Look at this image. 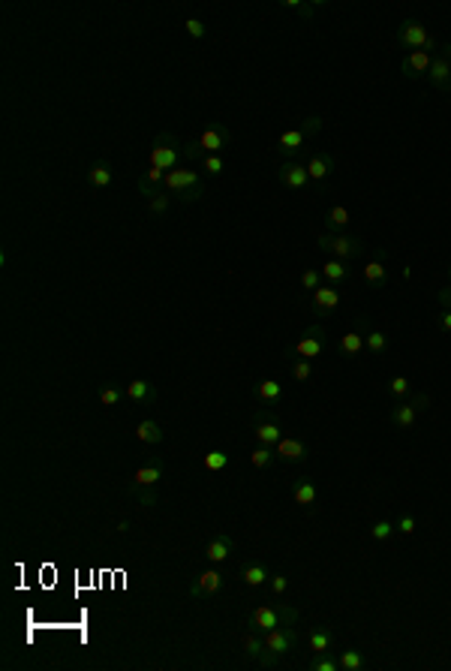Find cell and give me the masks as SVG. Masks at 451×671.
I'll return each mask as SVG.
<instances>
[{
    "label": "cell",
    "mask_w": 451,
    "mask_h": 671,
    "mask_svg": "<svg viewBox=\"0 0 451 671\" xmlns=\"http://www.w3.org/2000/svg\"><path fill=\"white\" fill-rule=\"evenodd\" d=\"M277 178H280V184L289 190H304L310 181V172H307V166H301V163H283Z\"/></svg>",
    "instance_id": "cell-18"
},
{
    "label": "cell",
    "mask_w": 451,
    "mask_h": 671,
    "mask_svg": "<svg viewBox=\"0 0 451 671\" xmlns=\"http://www.w3.org/2000/svg\"><path fill=\"white\" fill-rule=\"evenodd\" d=\"M388 419H391V424H394V428H400V431H409V428H415V421H419V410H415V404H412V400H397V404L391 407Z\"/></svg>",
    "instance_id": "cell-19"
},
{
    "label": "cell",
    "mask_w": 451,
    "mask_h": 671,
    "mask_svg": "<svg viewBox=\"0 0 451 671\" xmlns=\"http://www.w3.org/2000/svg\"><path fill=\"white\" fill-rule=\"evenodd\" d=\"M187 33H190V37H193V39H202V37H205V25H202V21L199 18H187Z\"/></svg>",
    "instance_id": "cell-48"
},
{
    "label": "cell",
    "mask_w": 451,
    "mask_h": 671,
    "mask_svg": "<svg viewBox=\"0 0 451 671\" xmlns=\"http://www.w3.org/2000/svg\"><path fill=\"white\" fill-rule=\"evenodd\" d=\"M298 641H301V635H298V629H292V626H277V629L265 632V647H268V653H274V656H286Z\"/></svg>",
    "instance_id": "cell-12"
},
{
    "label": "cell",
    "mask_w": 451,
    "mask_h": 671,
    "mask_svg": "<svg viewBox=\"0 0 451 671\" xmlns=\"http://www.w3.org/2000/svg\"><path fill=\"white\" fill-rule=\"evenodd\" d=\"M307 172H310V181H325L331 172H334V156L328 151H316L310 156V163H307Z\"/></svg>",
    "instance_id": "cell-22"
},
{
    "label": "cell",
    "mask_w": 451,
    "mask_h": 671,
    "mask_svg": "<svg viewBox=\"0 0 451 671\" xmlns=\"http://www.w3.org/2000/svg\"><path fill=\"white\" fill-rule=\"evenodd\" d=\"M316 244H319L322 253H328L331 259H340V262H352L364 253V241H361L358 235H349V232H340V235L322 232L319 238H316Z\"/></svg>",
    "instance_id": "cell-2"
},
{
    "label": "cell",
    "mask_w": 451,
    "mask_h": 671,
    "mask_svg": "<svg viewBox=\"0 0 451 671\" xmlns=\"http://www.w3.org/2000/svg\"><path fill=\"white\" fill-rule=\"evenodd\" d=\"M307 644H310L313 653H328L331 644H334V635H331V629H325V626H316V629H310V635H307Z\"/></svg>",
    "instance_id": "cell-30"
},
{
    "label": "cell",
    "mask_w": 451,
    "mask_h": 671,
    "mask_svg": "<svg viewBox=\"0 0 451 671\" xmlns=\"http://www.w3.org/2000/svg\"><path fill=\"white\" fill-rule=\"evenodd\" d=\"M166 208H168V196H166V193H160V196L151 199V211H154V214H163Z\"/></svg>",
    "instance_id": "cell-49"
},
{
    "label": "cell",
    "mask_w": 451,
    "mask_h": 671,
    "mask_svg": "<svg viewBox=\"0 0 451 671\" xmlns=\"http://www.w3.org/2000/svg\"><path fill=\"white\" fill-rule=\"evenodd\" d=\"M127 398L139 407H151V404H156V386H151L148 379H132L127 386Z\"/></svg>",
    "instance_id": "cell-20"
},
{
    "label": "cell",
    "mask_w": 451,
    "mask_h": 671,
    "mask_svg": "<svg viewBox=\"0 0 451 671\" xmlns=\"http://www.w3.org/2000/svg\"><path fill=\"white\" fill-rule=\"evenodd\" d=\"M250 424H253V433H256L259 445H271V449H274V445L283 440V424L277 421V416L271 410H259L250 419Z\"/></svg>",
    "instance_id": "cell-7"
},
{
    "label": "cell",
    "mask_w": 451,
    "mask_h": 671,
    "mask_svg": "<svg viewBox=\"0 0 451 671\" xmlns=\"http://www.w3.org/2000/svg\"><path fill=\"white\" fill-rule=\"evenodd\" d=\"M199 148L205 151V154H220L226 148H235V139H232V133L226 130V124H220V121H211V124L199 133Z\"/></svg>",
    "instance_id": "cell-9"
},
{
    "label": "cell",
    "mask_w": 451,
    "mask_h": 671,
    "mask_svg": "<svg viewBox=\"0 0 451 671\" xmlns=\"http://www.w3.org/2000/svg\"><path fill=\"white\" fill-rule=\"evenodd\" d=\"M325 346H328V331H325L322 326H307L301 334V340L295 343V355L298 359H319V355L325 352Z\"/></svg>",
    "instance_id": "cell-11"
},
{
    "label": "cell",
    "mask_w": 451,
    "mask_h": 671,
    "mask_svg": "<svg viewBox=\"0 0 451 671\" xmlns=\"http://www.w3.org/2000/svg\"><path fill=\"white\" fill-rule=\"evenodd\" d=\"M130 494L139 500V506H144V509L156 506V500H160V497H156V488H144V485H135V482L130 485Z\"/></svg>",
    "instance_id": "cell-36"
},
{
    "label": "cell",
    "mask_w": 451,
    "mask_h": 671,
    "mask_svg": "<svg viewBox=\"0 0 451 671\" xmlns=\"http://www.w3.org/2000/svg\"><path fill=\"white\" fill-rule=\"evenodd\" d=\"M295 620H298V611L289 605H259L250 617H247L244 629L271 632V629H277V626H292Z\"/></svg>",
    "instance_id": "cell-3"
},
{
    "label": "cell",
    "mask_w": 451,
    "mask_h": 671,
    "mask_svg": "<svg viewBox=\"0 0 451 671\" xmlns=\"http://www.w3.org/2000/svg\"><path fill=\"white\" fill-rule=\"evenodd\" d=\"M340 289L331 286V283H322L319 289H313L310 293V307L313 313H319V316H328V313H334L337 307H340Z\"/></svg>",
    "instance_id": "cell-13"
},
{
    "label": "cell",
    "mask_w": 451,
    "mask_h": 671,
    "mask_svg": "<svg viewBox=\"0 0 451 671\" xmlns=\"http://www.w3.org/2000/svg\"><path fill=\"white\" fill-rule=\"evenodd\" d=\"M388 391H391L394 400H403L406 395H409V379H406V376H391L388 379Z\"/></svg>",
    "instance_id": "cell-41"
},
{
    "label": "cell",
    "mask_w": 451,
    "mask_h": 671,
    "mask_svg": "<svg viewBox=\"0 0 451 671\" xmlns=\"http://www.w3.org/2000/svg\"><path fill=\"white\" fill-rule=\"evenodd\" d=\"M135 437H139L142 443H148V445H160L163 443V428L154 419H142L139 424H135Z\"/></svg>",
    "instance_id": "cell-28"
},
{
    "label": "cell",
    "mask_w": 451,
    "mask_h": 671,
    "mask_svg": "<svg viewBox=\"0 0 451 671\" xmlns=\"http://www.w3.org/2000/svg\"><path fill=\"white\" fill-rule=\"evenodd\" d=\"M220 587H223V572H220V569H208V572H202L199 578H193L190 596H193V599L214 596V593H220Z\"/></svg>",
    "instance_id": "cell-16"
},
{
    "label": "cell",
    "mask_w": 451,
    "mask_h": 671,
    "mask_svg": "<svg viewBox=\"0 0 451 671\" xmlns=\"http://www.w3.org/2000/svg\"><path fill=\"white\" fill-rule=\"evenodd\" d=\"M349 223H352V217H349V208H343V205H334V208H328V214H325V229L331 235L346 232Z\"/></svg>",
    "instance_id": "cell-26"
},
{
    "label": "cell",
    "mask_w": 451,
    "mask_h": 671,
    "mask_svg": "<svg viewBox=\"0 0 451 671\" xmlns=\"http://www.w3.org/2000/svg\"><path fill=\"white\" fill-rule=\"evenodd\" d=\"M163 187L168 190V193H175V199L184 196V193H190V190H205V184H202V175H199L196 169H187V166H178V169L166 172Z\"/></svg>",
    "instance_id": "cell-8"
},
{
    "label": "cell",
    "mask_w": 451,
    "mask_h": 671,
    "mask_svg": "<svg viewBox=\"0 0 451 671\" xmlns=\"http://www.w3.org/2000/svg\"><path fill=\"white\" fill-rule=\"evenodd\" d=\"M448 281H451V265H448Z\"/></svg>",
    "instance_id": "cell-53"
},
{
    "label": "cell",
    "mask_w": 451,
    "mask_h": 671,
    "mask_svg": "<svg viewBox=\"0 0 451 671\" xmlns=\"http://www.w3.org/2000/svg\"><path fill=\"white\" fill-rule=\"evenodd\" d=\"M431 61H433L431 51H409V54L403 58V63H400L403 78H409V82H415V78H424L427 70H431Z\"/></svg>",
    "instance_id": "cell-15"
},
{
    "label": "cell",
    "mask_w": 451,
    "mask_h": 671,
    "mask_svg": "<svg viewBox=\"0 0 451 671\" xmlns=\"http://www.w3.org/2000/svg\"><path fill=\"white\" fill-rule=\"evenodd\" d=\"M439 328H443L445 334H451V310H443V313H439Z\"/></svg>",
    "instance_id": "cell-52"
},
{
    "label": "cell",
    "mask_w": 451,
    "mask_h": 671,
    "mask_svg": "<svg viewBox=\"0 0 451 671\" xmlns=\"http://www.w3.org/2000/svg\"><path fill=\"white\" fill-rule=\"evenodd\" d=\"M292 500H295L298 506H304V509L316 506V500H319V491H316L313 479H298V482L292 485Z\"/></svg>",
    "instance_id": "cell-23"
},
{
    "label": "cell",
    "mask_w": 451,
    "mask_h": 671,
    "mask_svg": "<svg viewBox=\"0 0 451 671\" xmlns=\"http://www.w3.org/2000/svg\"><path fill=\"white\" fill-rule=\"evenodd\" d=\"M394 37H397L400 46L412 49V51H431V54H436V39L427 33V27L421 25L419 18H403V25L397 27Z\"/></svg>",
    "instance_id": "cell-5"
},
{
    "label": "cell",
    "mask_w": 451,
    "mask_h": 671,
    "mask_svg": "<svg viewBox=\"0 0 451 671\" xmlns=\"http://www.w3.org/2000/svg\"><path fill=\"white\" fill-rule=\"evenodd\" d=\"M241 651L247 659H253V663H259L262 668H274L277 665V659L274 653H268V647H265V632H253V629H244V639H241Z\"/></svg>",
    "instance_id": "cell-10"
},
{
    "label": "cell",
    "mask_w": 451,
    "mask_h": 671,
    "mask_svg": "<svg viewBox=\"0 0 451 671\" xmlns=\"http://www.w3.org/2000/svg\"><path fill=\"white\" fill-rule=\"evenodd\" d=\"M364 343H367V352H370V355L388 352V338H385V331H379V328L367 331V334H364Z\"/></svg>",
    "instance_id": "cell-34"
},
{
    "label": "cell",
    "mask_w": 451,
    "mask_h": 671,
    "mask_svg": "<svg viewBox=\"0 0 451 671\" xmlns=\"http://www.w3.org/2000/svg\"><path fill=\"white\" fill-rule=\"evenodd\" d=\"M184 160H187V156H184V142H180L178 136H172V133H160V136L154 139V148L148 154V163L154 166V169L172 172Z\"/></svg>",
    "instance_id": "cell-1"
},
{
    "label": "cell",
    "mask_w": 451,
    "mask_h": 671,
    "mask_svg": "<svg viewBox=\"0 0 451 671\" xmlns=\"http://www.w3.org/2000/svg\"><path fill=\"white\" fill-rule=\"evenodd\" d=\"M121 398H123V391L115 388V386H103V388H99V404H103V407H118Z\"/></svg>",
    "instance_id": "cell-42"
},
{
    "label": "cell",
    "mask_w": 451,
    "mask_h": 671,
    "mask_svg": "<svg viewBox=\"0 0 451 671\" xmlns=\"http://www.w3.org/2000/svg\"><path fill=\"white\" fill-rule=\"evenodd\" d=\"M135 485H144V488H156V482H163V464H148V467H139L132 476Z\"/></svg>",
    "instance_id": "cell-31"
},
{
    "label": "cell",
    "mask_w": 451,
    "mask_h": 671,
    "mask_svg": "<svg viewBox=\"0 0 451 671\" xmlns=\"http://www.w3.org/2000/svg\"><path fill=\"white\" fill-rule=\"evenodd\" d=\"M87 184L90 187H97V190H106L115 184V169H111V163L109 160H97V163H90V169H87Z\"/></svg>",
    "instance_id": "cell-21"
},
{
    "label": "cell",
    "mask_w": 451,
    "mask_h": 671,
    "mask_svg": "<svg viewBox=\"0 0 451 671\" xmlns=\"http://www.w3.org/2000/svg\"><path fill=\"white\" fill-rule=\"evenodd\" d=\"M268 578H271V572H268V566H262V563H247L241 569V581L247 587H262Z\"/></svg>",
    "instance_id": "cell-32"
},
{
    "label": "cell",
    "mask_w": 451,
    "mask_h": 671,
    "mask_svg": "<svg viewBox=\"0 0 451 671\" xmlns=\"http://www.w3.org/2000/svg\"><path fill=\"white\" fill-rule=\"evenodd\" d=\"M424 78L436 87V91L451 94V42H445V46L436 49L433 61H431V70H427Z\"/></svg>",
    "instance_id": "cell-6"
},
{
    "label": "cell",
    "mask_w": 451,
    "mask_h": 671,
    "mask_svg": "<svg viewBox=\"0 0 451 671\" xmlns=\"http://www.w3.org/2000/svg\"><path fill=\"white\" fill-rule=\"evenodd\" d=\"M337 346H340V352L346 355V359H355V362H358L361 355L367 352V343H364V338H361L358 331H346Z\"/></svg>",
    "instance_id": "cell-25"
},
{
    "label": "cell",
    "mask_w": 451,
    "mask_h": 671,
    "mask_svg": "<svg viewBox=\"0 0 451 671\" xmlns=\"http://www.w3.org/2000/svg\"><path fill=\"white\" fill-rule=\"evenodd\" d=\"M292 376L298 379V383H307V379L313 376V364L307 359H298V362H292Z\"/></svg>",
    "instance_id": "cell-44"
},
{
    "label": "cell",
    "mask_w": 451,
    "mask_h": 671,
    "mask_svg": "<svg viewBox=\"0 0 451 671\" xmlns=\"http://www.w3.org/2000/svg\"><path fill=\"white\" fill-rule=\"evenodd\" d=\"M436 298H439V304H443L445 310H451V286L439 289V293H436Z\"/></svg>",
    "instance_id": "cell-51"
},
{
    "label": "cell",
    "mask_w": 451,
    "mask_h": 671,
    "mask_svg": "<svg viewBox=\"0 0 451 671\" xmlns=\"http://www.w3.org/2000/svg\"><path fill=\"white\" fill-rule=\"evenodd\" d=\"M202 464H205V469H211V473H220V469L229 467V455H226L223 449H214V452L205 455V461H202Z\"/></svg>",
    "instance_id": "cell-39"
},
{
    "label": "cell",
    "mask_w": 451,
    "mask_h": 671,
    "mask_svg": "<svg viewBox=\"0 0 451 671\" xmlns=\"http://www.w3.org/2000/svg\"><path fill=\"white\" fill-rule=\"evenodd\" d=\"M322 277H325V283H331V286H343V283H349V265L346 262H340V259H328L322 268Z\"/></svg>",
    "instance_id": "cell-24"
},
{
    "label": "cell",
    "mask_w": 451,
    "mask_h": 671,
    "mask_svg": "<svg viewBox=\"0 0 451 671\" xmlns=\"http://www.w3.org/2000/svg\"><path fill=\"white\" fill-rule=\"evenodd\" d=\"M202 169H205L208 175H223V169H226V160L220 154H208L205 160H202Z\"/></svg>",
    "instance_id": "cell-43"
},
{
    "label": "cell",
    "mask_w": 451,
    "mask_h": 671,
    "mask_svg": "<svg viewBox=\"0 0 451 671\" xmlns=\"http://www.w3.org/2000/svg\"><path fill=\"white\" fill-rule=\"evenodd\" d=\"M274 455H277V461H283V464H301V461H307L310 445L301 437H283L274 445Z\"/></svg>",
    "instance_id": "cell-14"
},
{
    "label": "cell",
    "mask_w": 451,
    "mask_h": 671,
    "mask_svg": "<svg viewBox=\"0 0 451 671\" xmlns=\"http://www.w3.org/2000/svg\"><path fill=\"white\" fill-rule=\"evenodd\" d=\"M268 584H271V593H274V596H283L286 587H289V578L286 575H271Z\"/></svg>",
    "instance_id": "cell-46"
},
{
    "label": "cell",
    "mask_w": 451,
    "mask_h": 671,
    "mask_svg": "<svg viewBox=\"0 0 451 671\" xmlns=\"http://www.w3.org/2000/svg\"><path fill=\"white\" fill-rule=\"evenodd\" d=\"M307 668L310 671H340V663H337V659L331 656V651H328V653H313Z\"/></svg>",
    "instance_id": "cell-38"
},
{
    "label": "cell",
    "mask_w": 451,
    "mask_h": 671,
    "mask_svg": "<svg viewBox=\"0 0 451 671\" xmlns=\"http://www.w3.org/2000/svg\"><path fill=\"white\" fill-rule=\"evenodd\" d=\"M280 395H283V386H280L277 379H265V383L253 386V398L262 400V404H268V407H274L280 400Z\"/></svg>",
    "instance_id": "cell-27"
},
{
    "label": "cell",
    "mask_w": 451,
    "mask_h": 671,
    "mask_svg": "<svg viewBox=\"0 0 451 671\" xmlns=\"http://www.w3.org/2000/svg\"><path fill=\"white\" fill-rule=\"evenodd\" d=\"M322 281H325V277H322V271H316V268H307V271L301 274V286L310 289V293H313V289H319Z\"/></svg>",
    "instance_id": "cell-45"
},
{
    "label": "cell",
    "mask_w": 451,
    "mask_h": 671,
    "mask_svg": "<svg viewBox=\"0 0 451 671\" xmlns=\"http://www.w3.org/2000/svg\"><path fill=\"white\" fill-rule=\"evenodd\" d=\"M397 533V527H394V521H388V518H379L373 527H370V539L373 542H388L391 536Z\"/></svg>",
    "instance_id": "cell-37"
},
{
    "label": "cell",
    "mask_w": 451,
    "mask_h": 671,
    "mask_svg": "<svg viewBox=\"0 0 451 671\" xmlns=\"http://www.w3.org/2000/svg\"><path fill=\"white\" fill-rule=\"evenodd\" d=\"M319 130H322V118H319V115H310L307 121H301V124H298L295 130L280 133V139H277V154H283V156L298 154V151H301V144L307 142L310 136H316Z\"/></svg>",
    "instance_id": "cell-4"
},
{
    "label": "cell",
    "mask_w": 451,
    "mask_h": 671,
    "mask_svg": "<svg viewBox=\"0 0 451 671\" xmlns=\"http://www.w3.org/2000/svg\"><path fill=\"white\" fill-rule=\"evenodd\" d=\"M283 6H286V9H292V13H298L301 18H313V16H316V6H322V0H316V4H301V0H286Z\"/></svg>",
    "instance_id": "cell-40"
},
{
    "label": "cell",
    "mask_w": 451,
    "mask_h": 671,
    "mask_svg": "<svg viewBox=\"0 0 451 671\" xmlns=\"http://www.w3.org/2000/svg\"><path fill=\"white\" fill-rule=\"evenodd\" d=\"M409 400H412V404H415V410H419V412H421V410H427V407H431V395H412Z\"/></svg>",
    "instance_id": "cell-50"
},
{
    "label": "cell",
    "mask_w": 451,
    "mask_h": 671,
    "mask_svg": "<svg viewBox=\"0 0 451 671\" xmlns=\"http://www.w3.org/2000/svg\"><path fill=\"white\" fill-rule=\"evenodd\" d=\"M385 259H373V262H367L364 265V283L370 289H382L388 283V271H385V265H382Z\"/></svg>",
    "instance_id": "cell-29"
},
{
    "label": "cell",
    "mask_w": 451,
    "mask_h": 671,
    "mask_svg": "<svg viewBox=\"0 0 451 671\" xmlns=\"http://www.w3.org/2000/svg\"><path fill=\"white\" fill-rule=\"evenodd\" d=\"M394 527H397V533L409 536V533H415V527H419V521H415L412 515H403V518H397V521H394Z\"/></svg>",
    "instance_id": "cell-47"
},
{
    "label": "cell",
    "mask_w": 451,
    "mask_h": 671,
    "mask_svg": "<svg viewBox=\"0 0 451 671\" xmlns=\"http://www.w3.org/2000/svg\"><path fill=\"white\" fill-rule=\"evenodd\" d=\"M337 663H340V671H361V668H367V665H370V663H367V656L361 653V651H355V647L343 651Z\"/></svg>",
    "instance_id": "cell-33"
},
{
    "label": "cell",
    "mask_w": 451,
    "mask_h": 671,
    "mask_svg": "<svg viewBox=\"0 0 451 671\" xmlns=\"http://www.w3.org/2000/svg\"><path fill=\"white\" fill-rule=\"evenodd\" d=\"M277 461V455H274V449L271 445H256V449L250 452V464L256 467V469H265V467H271Z\"/></svg>",
    "instance_id": "cell-35"
},
{
    "label": "cell",
    "mask_w": 451,
    "mask_h": 671,
    "mask_svg": "<svg viewBox=\"0 0 451 671\" xmlns=\"http://www.w3.org/2000/svg\"><path fill=\"white\" fill-rule=\"evenodd\" d=\"M235 554V539L229 533H214L211 536V542H208V548H205V557L211 563H223V560H229V557Z\"/></svg>",
    "instance_id": "cell-17"
}]
</instances>
